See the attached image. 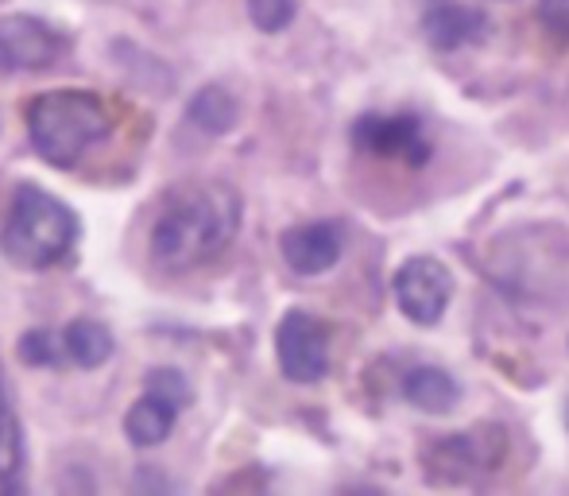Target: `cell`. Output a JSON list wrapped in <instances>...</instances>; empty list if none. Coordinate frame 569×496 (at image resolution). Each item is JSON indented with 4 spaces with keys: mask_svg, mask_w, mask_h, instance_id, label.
Segmentation results:
<instances>
[{
    "mask_svg": "<svg viewBox=\"0 0 569 496\" xmlns=\"http://www.w3.org/2000/svg\"><path fill=\"white\" fill-rule=\"evenodd\" d=\"M174 419H179V404L159 391H143L124 415V435L132 446H159L167 435H171Z\"/></svg>",
    "mask_w": 569,
    "mask_h": 496,
    "instance_id": "obj_9",
    "label": "cell"
},
{
    "mask_svg": "<svg viewBox=\"0 0 569 496\" xmlns=\"http://www.w3.org/2000/svg\"><path fill=\"white\" fill-rule=\"evenodd\" d=\"M20 357L28 365H54V361H59V346H54L51 334L36 330V334H28V338L20 341Z\"/></svg>",
    "mask_w": 569,
    "mask_h": 496,
    "instance_id": "obj_15",
    "label": "cell"
},
{
    "mask_svg": "<svg viewBox=\"0 0 569 496\" xmlns=\"http://www.w3.org/2000/svg\"><path fill=\"white\" fill-rule=\"evenodd\" d=\"M62 51L59 36L36 16L0 20V70H43Z\"/></svg>",
    "mask_w": 569,
    "mask_h": 496,
    "instance_id": "obj_7",
    "label": "cell"
},
{
    "mask_svg": "<svg viewBox=\"0 0 569 496\" xmlns=\"http://www.w3.org/2000/svg\"><path fill=\"white\" fill-rule=\"evenodd\" d=\"M477 16L461 12V8H446V12H435L427 20V31L430 39H435L438 47H453V43H465L469 39V31L477 28Z\"/></svg>",
    "mask_w": 569,
    "mask_h": 496,
    "instance_id": "obj_13",
    "label": "cell"
},
{
    "mask_svg": "<svg viewBox=\"0 0 569 496\" xmlns=\"http://www.w3.org/2000/svg\"><path fill=\"white\" fill-rule=\"evenodd\" d=\"M78 237V218L67 202L47 195L36 182H20L12 195L0 248L20 268H51L70 252Z\"/></svg>",
    "mask_w": 569,
    "mask_h": 496,
    "instance_id": "obj_3",
    "label": "cell"
},
{
    "mask_svg": "<svg viewBox=\"0 0 569 496\" xmlns=\"http://www.w3.org/2000/svg\"><path fill=\"white\" fill-rule=\"evenodd\" d=\"M352 143L365 156L403 159L411 167H422L430 156V140L422 136V125L415 117H360L352 128Z\"/></svg>",
    "mask_w": 569,
    "mask_h": 496,
    "instance_id": "obj_6",
    "label": "cell"
},
{
    "mask_svg": "<svg viewBox=\"0 0 569 496\" xmlns=\"http://www.w3.org/2000/svg\"><path fill=\"white\" fill-rule=\"evenodd\" d=\"M28 132L36 151L51 167H74L93 143L113 132L106 101L90 90L39 93L28 106Z\"/></svg>",
    "mask_w": 569,
    "mask_h": 496,
    "instance_id": "obj_2",
    "label": "cell"
},
{
    "mask_svg": "<svg viewBox=\"0 0 569 496\" xmlns=\"http://www.w3.org/2000/svg\"><path fill=\"white\" fill-rule=\"evenodd\" d=\"M62 349H67L70 361L82 365V369H98V365H106L109 357H113V334L101 323H93V318H78V323H70L67 334H62Z\"/></svg>",
    "mask_w": 569,
    "mask_h": 496,
    "instance_id": "obj_10",
    "label": "cell"
},
{
    "mask_svg": "<svg viewBox=\"0 0 569 496\" xmlns=\"http://www.w3.org/2000/svg\"><path fill=\"white\" fill-rule=\"evenodd\" d=\"M542 16L550 20V28L569 36V0H547V4H542Z\"/></svg>",
    "mask_w": 569,
    "mask_h": 496,
    "instance_id": "obj_17",
    "label": "cell"
},
{
    "mask_svg": "<svg viewBox=\"0 0 569 496\" xmlns=\"http://www.w3.org/2000/svg\"><path fill=\"white\" fill-rule=\"evenodd\" d=\"M240 202L221 182H190L167 195L156 226H151V256L167 271H190L237 237Z\"/></svg>",
    "mask_w": 569,
    "mask_h": 496,
    "instance_id": "obj_1",
    "label": "cell"
},
{
    "mask_svg": "<svg viewBox=\"0 0 569 496\" xmlns=\"http://www.w3.org/2000/svg\"><path fill=\"white\" fill-rule=\"evenodd\" d=\"M403 391L415 407H422V411H430V415L450 411V407L457 404V396H461L453 376L442 373V369H430V365H422V369H415L411 376H407Z\"/></svg>",
    "mask_w": 569,
    "mask_h": 496,
    "instance_id": "obj_11",
    "label": "cell"
},
{
    "mask_svg": "<svg viewBox=\"0 0 569 496\" xmlns=\"http://www.w3.org/2000/svg\"><path fill=\"white\" fill-rule=\"evenodd\" d=\"M566 423H569V411H566Z\"/></svg>",
    "mask_w": 569,
    "mask_h": 496,
    "instance_id": "obj_18",
    "label": "cell"
},
{
    "mask_svg": "<svg viewBox=\"0 0 569 496\" xmlns=\"http://www.w3.org/2000/svg\"><path fill=\"white\" fill-rule=\"evenodd\" d=\"M248 16L260 31H283L295 20V0H248Z\"/></svg>",
    "mask_w": 569,
    "mask_h": 496,
    "instance_id": "obj_14",
    "label": "cell"
},
{
    "mask_svg": "<svg viewBox=\"0 0 569 496\" xmlns=\"http://www.w3.org/2000/svg\"><path fill=\"white\" fill-rule=\"evenodd\" d=\"M148 388L159 391V396H167V399H174L179 407L190 399V384L182 380L174 369H156V373H151V380H148Z\"/></svg>",
    "mask_w": 569,
    "mask_h": 496,
    "instance_id": "obj_16",
    "label": "cell"
},
{
    "mask_svg": "<svg viewBox=\"0 0 569 496\" xmlns=\"http://www.w3.org/2000/svg\"><path fill=\"white\" fill-rule=\"evenodd\" d=\"M237 121V101L229 98L221 86H206L194 101H190V125H198L202 132H229Z\"/></svg>",
    "mask_w": 569,
    "mask_h": 496,
    "instance_id": "obj_12",
    "label": "cell"
},
{
    "mask_svg": "<svg viewBox=\"0 0 569 496\" xmlns=\"http://www.w3.org/2000/svg\"><path fill=\"white\" fill-rule=\"evenodd\" d=\"M279 369L295 384H315L330 373V326L307 310H291L276 330Z\"/></svg>",
    "mask_w": 569,
    "mask_h": 496,
    "instance_id": "obj_4",
    "label": "cell"
},
{
    "mask_svg": "<svg viewBox=\"0 0 569 496\" xmlns=\"http://www.w3.org/2000/svg\"><path fill=\"white\" fill-rule=\"evenodd\" d=\"M279 248L299 276H318V271H330L341 260V234L330 221H310V226L287 229Z\"/></svg>",
    "mask_w": 569,
    "mask_h": 496,
    "instance_id": "obj_8",
    "label": "cell"
},
{
    "mask_svg": "<svg viewBox=\"0 0 569 496\" xmlns=\"http://www.w3.org/2000/svg\"><path fill=\"white\" fill-rule=\"evenodd\" d=\"M453 295V276L435 256H415L396 271V302L411 323L435 326Z\"/></svg>",
    "mask_w": 569,
    "mask_h": 496,
    "instance_id": "obj_5",
    "label": "cell"
}]
</instances>
